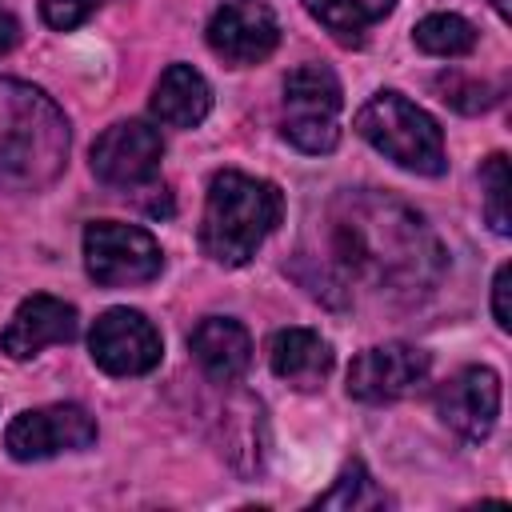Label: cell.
<instances>
[{
  "label": "cell",
  "mask_w": 512,
  "mask_h": 512,
  "mask_svg": "<svg viewBox=\"0 0 512 512\" xmlns=\"http://www.w3.org/2000/svg\"><path fill=\"white\" fill-rule=\"evenodd\" d=\"M76 308L48 296V292H36L28 300H20V308L12 312L8 328L0 332V348L12 356V360H28L36 352H44L48 344H68L76 336Z\"/></svg>",
  "instance_id": "4fadbf2b"
},
{
  "label": "cell",
  "mask_w": 512,
  "mask_h": 512,
  "mask_svg": "<svg viewBox=\"0 0 512 512\" xmlns=\"http://www.w3.org/2000/svg\"><path fill=\"white\" fill-rule=\"evenodd\" d=\"M436 92L444 104H452L456 112H484L492 108L496 100V88L484 84V80H472V76H460V72H440L436 76Z\"/></svg>",
  "instance_id": "7402d4cb"
},
{
  "label": "cell",
  "mask_w": 512,
  "mask_h": 512,
  "mask_svg": "<svg viewBox=\"0 0 512 512\" xmlns=\"http://www.w3.org/2000/svg\"><path fill=\"white\" fill-rule=\"evenodd\" d=\"M228 464L240 476H256L264 468V452H268V424H264V408L260 400H232L224 412V448Z\"/></svg>",
  "instance_id": "e0dca14e"
},
{
  "label": "cell",
  "mask_w": 512,
  "mask_h": 512,
  "mask_svg": "<svg viewBox=\"0 0 512 512\" xmlns=\"http://www.w3.org/2000/svg\"><path fill=\"white\" fill-rule=\"evenodd\" d=\"M508 292H512V264H500L496 268V280H492V316L496 324L508 332L512 328V304H508Z\"/></svg>",
  "instance_id": "cb8c5ba5"
},
{
  "label": "cell",
  "mask_w": 512,
  "mask_h": 512,
  "mask_svg": "<svg viewBox=\"0 0 512 512\" xmlns=\"http://www.w3.org/2000/svg\"><path fill=\"white\" fill-rule=\"evenodd\" d=\"M340 80L324 64H300L284 76V112L280 132L300 152L324 156L340 144Z\"/></svg>",
  "instance_id": "5b68a950"
},
{
  "label": "cell",
  "mask_w": 512,
  "mask_h": 512,
  "mask_svg": "<svg viewBox=\"0 0 512 512\" xmlns=\"http://www.w3.org/2000/svg\"><path fill=\"white\" fill-rule=\"evenodd\" d=\"M88 352L108 376H144L160 364V332L136 308H108L88 332Z\"/></svg>",
  "instance_id": "ba28073f"
},
{
  "label": "cell",
  "mask_w": 512,
  "mask_h": 512,
  "mask_svg": "<svg viewBox=\"0 0 512 512\" xmlns=\"http://www.w3.org/2000/svg\"><path fill=\"white\" fill-rule=\"evenodd\" d=\"M212 108V88L192 64H168L152 88V116L168 128H196Z\"/></svg>",
  "instance_id": "2e32d148"
},
{
  "label": "cell",
  "mask_w": 512,
  "mask_h": 512,
  "mask_svg": "<svg viewBox=\"0 0 512 512\" xmlns=\"http://www.w3.org/2000/svg\"><path fill=\"white\" fill-rule=\"evenodd\" d=\"M428 376V352L412 344H376L348 368V396L364 404H388L416 392Z\"/></svg>",
  "instance_id": "30bf717a"
},
{
  "label": "cell",
  "mask_w": 512,
  "mask_h": 512,
  "mask_svg": "<svg viewBox=\"0 0 512 512\" xmlns=\"http://www.w3.org/2000/svg\"><path fill=\"white\" fill-rule=\"evenodd\" d=\"M68 160V120L32 84L0 80V184L36 192Z\"/></svg>",
  "instance_id": "7a4b0ae2"
},
{
  "label": "cell",
  "mask_w": 512,
  "mask_h": 512,
  "mask_svg": "<svg viewBox=\"0 0 512 512\" xmlns=\"http://www.w3.org/2000/svg\"><path fill=\"white\" fill-rule=\"evenodd\" d=\"M268 364L292 388H320L332 372V348L312 328H280L268 340Z\"/></svg>",
  "instance_id": "9a60e30c"
},
{
  "label": "cell",
  "mask_w": 512,
  "mask_h": 512,
  "mask_svg": "<svg viewBox=\"0 0 512 512\" xmlns=\"http://www.w3.org/2000/svg\"><path fill=\"white\" fill-rule=\"evenodd\" d=\"M508 156L504 152H492L480 168V192H484V216L492 224L496 236H508L512 232V216H508Z\"/></svg>",
  "instance_id": "ffe728a7"
},
{
  "label": "cell",
  "mask_w": 512,
  "mask_h": 512,
  "mask_svg": "<svg viewBox=\"0 0 512 512\" xmlns=\"http://www.w3.org/2000/svg\"><path fill=\"white\" fill-rule=\"evenodd\" d=\"M316 272L304 280L312 296L348 304L360 296L372 300H416L424 296L440 268L444 252L428 232L424 216L384 192H340L320 220V248L304 256Z\"/></svg>",
  "instance_id": "6da1fadb"
},
{
  "label": "cell",
  "mask_w": 512,
  "mask_h": 512,
  "mask_svg": "<svg viewBox=\"0 0 512 512\" xmlns=\"http://www.w3.org/2000/svg\"><path fill=\"white\" fill-rule=\"evenodd\" d=\"M356 132L392 164L416 176H440L448 168L440 124L400 92H376L356 112Z\"/></svg>",
  "instance_id": "277c9868"
},
{
  "label": "cell",
  "mask_w": 512,
  "mask_h": 512,
  "mask_svg": "<svg viewBox=\"0 0 512 512\" xmlns=\"http://www.w3.org/2000/svg\"><path fill=\"white\" fill-rule=\"evenodd\" d=\"M84 268L104 288H128L156 280L164 268V252L136 224L92 220L84 228Z\"/></svg>",
  "instance_id": "8992f818"
},
{
  "label": "cell",
  "mask_w": 512,
  "mask_h": 512,
  "mask_svg": "<svg viewBox=\"0 0 512 512\" xmlns=\"http://www.w3.org/2000/svg\"><path fill=\"white\" fill-rule=\"evenodd\" d=\"M436 408L452 432H460L464 440H484L500 412V376L484 364H468L440 384Z\"/></svg>",
  "instance_id": "7c38bea8"
},
{
  "label": "cell",
  "mask_w": 512,
  "mask_h": 512,
  "mask_svg": "<svg viewBox=\"0 0 512 512\" xmlns=\"http://www.w3.org/2000/svg\"><path fill=\"white\" fill-rule=\"evenodd\" d=\"M304 8L340 40V44H364L368 28L380 24L396 0H304Z\"/></svg>",
  "instance_id": "ac0fdd59"
},
{
  "label": "cell",
  "mask_w": 512,
  "mask_h": 512,
  "mask_svg": "<svg viewBox=\"0 0 512 512\" xmlns=\"http://www.w3.org/2000/svg\"><path fill=\"white\" fill-rule=\"evenodd\" d=\"M492 8H496V16H500V20H512V8H508V0H492Z\"/></svg>",
  "instance_id": "484cf974"
},
{
  "label": "cell",
  "mask_w": 512,
  "mask_h": 512,
  "mask_svg": "<svg viewBox=\"0 0 512 512\" xmlns=\"http://www.w3.org/2000/svg\"><path fill=\"white\" fill-rule=\"evenodd\" d=\"M96 8H100V0H40L44 24H48V28H60V32L80 28Z\"/></svg>",
  "instance_id": "603a6c76"
},
{
  "label": "cell",
  "mask_w": 512,
  "mask_h": 512,
  "mask_svg": "<svg viewBox=\"0 0 512 512\" xmlns=\"http://www.w3.org/2000/svg\"><path fill=\"white\" fill-rule=\"evenodd\" d=\"M372 504H384V492L372 484V476H368V468L360 460H352L340 472L332 492L316 496V508H372Z\"/></svg>",
  "instance_id": "44dd1931"
},
{
  "label": "cell",
  "mask_w": 512,
  "mask_h": 512,
  "mask_svg": "<svg viewBox=\"0 0 512 512\" xmlns=\"http://www.w3.org/2000/svg\"><path fill=\"white\" fill-rule=\"evenodd\" d=\"M196 364L204 368L208 380L216 384H236L248 364H252V340L244 332V324L228 320V316H208L192 328V340H188Z\"/></svg>",
  "instance_id": "5bb4252c"
},
{
  "label": "cell",
  "mask_w": 512,
  "mask_h": 512,
  "mask_svg": "<svg viewBox=\"0 0 512 512\" xmlns=\"http://www.w3.org/2000/svg\"><path fill=\"white\" fill-rule=\"evenodd\" d=\"M164 140L144 120H120L92 144V172L112 188L148 184L160 168Z\"/></svg>",
  "instance_id": "8fae6325"
},
{
  "label": "cell",
  "mask_w": 512,
  "mask_h": 512,
  "mask_svg": "<svg viewBox=\"0 0 512 512\" xmlns=\"http://www.w3.org/2000/svg\"><path fill=\"white\" fill-rule=\"evenodd\" d=\"M284 216V196L272 180L244 176V172H216L204 200L200 220V248L216 264H248L268 232Z\"/></svg>",
  "instance_id": "3957f363"
},
{
  "label": "cell",
  "mask_w": 512,
  "mask_h": 512,
  "mask_svg": "<svg viewBox=\"0 0 512 512\" xmlns=\"http://www.w3.org/2000/svg\"><path fill=\"white\" fill-rule=\"evenodd\" d=\"M96 440V420L80 404H48L12 416L4 428V448L12 460H48L60 452H80Z\"/></svg>",
  "instance_id": "52a82bcc"
},
{
  "label": "cell",
  "mask_w": 512,
  "mask_h": 512,
  "mask_svg": "<svg viewBox=\"0 0 512 512\" xmlns=\"http://www.w3.org/2000/svg\"><path fill=\"white\" fill-rule=\"evenodd\" d=\"M208 48L232 64V68H248V64H260L276 52L280 44V24L276 16L256 4V0H232V4H220L208 20Z\"/></svg>",
  "instance_id": "9c48e42d"
},
{
  "label": "cell",
  "mask_w": 512,
  "mask_h": 512,
  "mask_svg": "<svg viewBox=\"0 0 512 512\" xmlns=\"http://www.w3.org/2000/svg\"><path fill=\"white\" fill-rule=\"evenodd\" d=\"M412 40L428 56H464L476 48V28L456 12H432L416 24Z\"/></svg>",
  "instance_id": "d6986e66"
},
{
  "label": "cell",
  "mask_w": 512,
  "mask_h": 512,
  "mask_svg": "<svg viewBox=\"0 0 512 512\" xmlns=\"http://www.w3.org/2000/svg\"><path fill=\"white\" fill-rule=\"evenodd\" d=\"M16 44H20V20L8 8H0V56L12 52Z\"/></svg>",
  "instance_id": "d4e9b609"
}]
</instances>
